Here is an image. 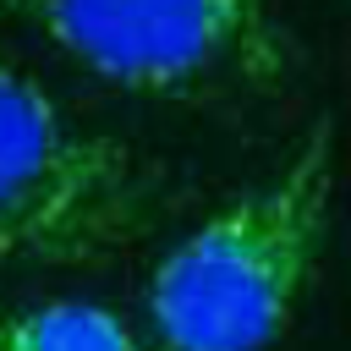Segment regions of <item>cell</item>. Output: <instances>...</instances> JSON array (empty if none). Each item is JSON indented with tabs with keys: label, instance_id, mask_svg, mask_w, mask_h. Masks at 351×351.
I'll return each mask as SVG.
<instances>
[{
	"label": "cell",
	"instance_id": "obj_2",
	"mask_svg": "<svg viewBox=\"0 0 351 351\" xmlns=\"http://www.w3.org/2000/svg\"><path fill=\"white\" fill-rule=\"evenodd\" d=\"M154 208L148 165L0 60V263H82L126 247Z\"/></svg>",
	"mask_w": 351,
	"mask_h": 351
},
{
	"label": "cell",
	"instance_id": "obj_4",
	"mask_svg": "<svg viewBox=\"0 0 351 351\" xmlns=\"http://www.w3.org/2000/svg\"><path fill=\"white\" fill-rule=\"evenodd\" d=\"M0 351H154L132 335V324L99 302H33L22 313H0Z\"/></svg>",
	"mask_w": 351,
	"mask_h": 351
},
{
	"label": "cell",
	"instance_id": "obj_3",
	"mask_svg": "<svg viewBox=\"0 0 351 351\" xmlns=\"http://www.w3.org/2000/svg\"><path fill=\"white\" fill-rule=\"evenodd\" d=\"M0 16L143 99H225L285 66L274 0H0Z\"/></svg>",
	"mask_w": 351,
	"mask_h": 351
},
{
	"label": "cell",
	"instance_id": "obj_1",
	"mask_svg": "<svg viewBox=\"0 0 351 351\" xmlns=\"http://www.w3.org/2000/svg\"><path fill=\"white\" fill-rule=\"evenodd\" d=\"M335 137H313L252 192L192 225L148 274L165 351H263L291 324L329 225Z\"/></svg>",
	"mask_w": 351,
	"mask_h": 351
}]
</instances>
